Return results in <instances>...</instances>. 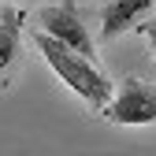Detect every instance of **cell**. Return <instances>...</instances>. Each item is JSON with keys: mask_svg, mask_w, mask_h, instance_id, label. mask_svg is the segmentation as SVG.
I'll return each mask as SVG.
<instances>
[{"mask_svg": "<svg viewBox=\"0 0 156 156\" xmlns=\"http://www.w3.org/2000/svg\"><path fill=\"white\" fill-rule=\"evenodd\" d=\"M34 41H37V48H41V56L48 60V67L60 74L63 82L82 97V101H89L93 108H108V101H112V82L101 74V67H97V63H89L86 56L71 52L67 45H60V41L48 37L45 30L34 34Z\"/></svg>", "mask_w": 156, "mask_h": 156, "instance_id": "6da1fadb", "label": "cell"}, {"mask_svg": "<svg viewBox=\"0 0 156 156\" xmlns=\"http://www.w3.org/2000/svg\"><path fill=\"white\" fill-rule=\"evenodd\" d=\"M104 115L112 123H123V126L156 123V86L141 82V78H126L119 86V93L112 97V104L104 108Z\"/></svg>", "mask_w": 156, "mask_h": 156, "instance_id": "7a4b0ae2", "label": "cell"}, {"mask_svg": "<svg viewBox=\"0 0 156 156\" xmlns=\"http://www.w3.org/2000/svg\"><path fill=\"white\" fill-rule=\"evenodd\" d=\"M41 30L48 37H56L60 45H67L71 52L86 56L89 63H97V48H93V37L89 30L82 26V19L71 4H52V8H41Z\"/></svg>", "mask_w": 156, "mask_h": 156, "instance_id": "3957f363", "label": "cell"}, {"mask_svg": "<svg viewBox=\"0 0 156 156\" xmlns=\"http://www.w3.org/2000/svg\"><path fill=\"white\" fill-rule=\"evenodd\" d=\"M152 8V0H112L108 11H104V23H101V37H119L126 30H134L145 19V11Z\"/></svg>", "mask_w": 156, "mask_h": 156, "instance_id": "277c9868", "label": "cell"}, {"mask_svg": "<svg viewBox=\"0 0 156 156\" xmlns=\"http://www.w3.org/2000/svg\"><path fill=\"white\" fill-rule=\"evenodd\" d=\"M19 37H23V15H19L15 8H8L4 15H0V74L15 63V56H19Z\"/></svg>", "mask_w": 156, "mask_h": 156, "instance_id": "5b68a950", "label": "cell"}, {"mask_svg": "<svg viewBox=\"0 0 156 156\" xmlns=\"http://www.w3.org/2000/svg\"><path fill=\"white\" fill-rule=\"evenodd\" d=\"M145 34H149V41H152V52H156V19H152L149 26H145Z\"/></svg>", "mask_w": 156, "mask_h": 156, "instance_id": "8992f818", "label": "cell"}]
</instances>
